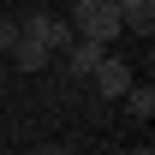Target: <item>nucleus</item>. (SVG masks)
I'll return each instance as SVG.
<instances>
[{
    "label": "nucleus",
    "instance_id": "4",
    "mask_svg": "<svg viewBox=\"0 0 155 155\" xmlns=\"http://www.w3.org/2000/svg\"><path fill=\"white\" fill-rule=\"evenodd\" d=\"M101 54H107V48H96V42H84V36H72L66 48H60V66H66L72 78H90V72L101 66Z\"/></svg>",
    "mask_w": 155,
    "mask_h": 155
},
{
    "label": "nucleus",
    "instance_id": "9",
    "mask_svg": "<svg viewBox=\"0 0 155 155\" xmlns=\"http://www.w3.org/2000/svg\"><path fill=\"white\" fill-rule=\"evenodd\" d=\"M42 155H66V149H60V143H42Z\"/></svg>",
    "mask_w": 155,
    "mask_h": 155
},
{
    "label": "nucleus",
    "instance_id": "2",
    "mask_svg": "<svg viewBox=\"0 0 155 155\" xmlns=\"http://www.w3.org/2000/svg\"><path fill=\"white\" fill-rule=\"evenodd\" d=\"M90 78H96V96H101V101H119V96L137 84V78H131V66H125L119 54H101V66H96Z\"/></svg>",
    "mask_w": 155,
    "mask_h": 155
},
{
    "label": "nucleus",
    "instance_id": "1",
    "mask_svg": "<svg viewBox=\"0 0 155 155\" xmlns=\"http://www.w3.org/2000/svg\"><path fill=\"white\" fill-rule=\"evenodd\" d=\"M66 24H72V36L96 42V48H107L114 36H125V30H119V6H114V0H72Z\"/></svg>",
    "mask_w": 155,
    "mask_h": 155
},
{
    "label": "nucleus",
    "instance_id": "8",
    "mask_svg": "<svg viewBox=\"0 0 155 155\" xmlns=\"http://www.w3.org/2000/svg\"><path fill=\"white\" fill-rule=\"evenodd\" d=\"M12 42H18V24H12V18H0V54H6Z\"/></svg>",
    "mask_w": 155,
    "mask_h": 155
},
{
    "label": "nucleus",
    "instance_id": "7",
    "mask_svg": "<svg viewBox=\"0 0 155 155\" xmlns=\"http://www.w3.org/2000/svg\"><path fill=\"white\" fill-rule=\"evenodd\" d=\"M119 101L131 107V119H149V114H155V84H131Z\"/></svg>",
    "mask_w": 155,
    "mask_h": 155
},
{
    "label": "nucleus",
    "instance_id": "6",
    "mask_svg": "<svg viewBox=\"0 0 155 155\" xmlns=\"http://www.w3.org/2000/svg\"><path fill=\"white\" fill-rule=\"evenodd\" d=\"M6 54H12V66H18V72H48V60H54L42 42H30V36H24V30H18V42H12Z\"/></svg>",
    "mask_w": 155,
    "mask_h": 155
},
{
    "label": "nucleus",
    "instance_id": "3",
    "mask_svg": "<svg viewBox=\"0 0 155 155\" xmlns=\"http://www.w3.org/2000/svg\"><path fill=\"white\" fill-rule=\"evenodd\" d=\"M18 30H24V36H30V42H42L48 54H60V48L72 42V24H60V18H48V12H36V18H24Z\"/></svg>",
    "mask_w": 155,
    "mask_h": 155
},
{
    "label": "nucleus",
    "instance_id": "5",
    "mask_svg": "<svg viewBox=\"0 0 155 155\" xmlns=\"http://www.w3.org/2000/svg\"><path fill=\"white\" fill-rule=\"evenodd\" d=\"M114 6H119V30H137V36L155 30V0H114Z\"/></svg>",
    "mask_w": 155,
    "mask_h": 155
},
{
    "label": "nucleus",
    "instance_id": "10",
    "mask_svg": "<svg viewBox=\"0 0 155 155\" xmlns=\"http://www.w3.org/2000/svg\"><path fill=\"white\" fill-rule=\"evenodd\" d=\"M131 155H155V149H149V143H137V149H131Z\"/></svg>",
    "mask_w": 155,
    "mask_h": 155
}]
</instances>
